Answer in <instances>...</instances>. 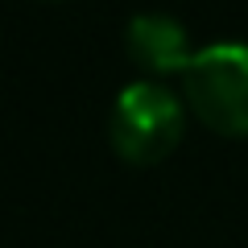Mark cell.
Segmentation results:
<instances>
[{"instance_id":"obj_2","label":"cell","mask_w":248,"mask_h":248,"mask_svg":"<svg viewBox=\"0 0 248 248\" xmlns=\"http://www.w3.org/2000/svg\"><path fill=\"white\" fill-rule=\"evenodd\" d=\"M186 128V108L166 83L157 79H137L116 95L112 116H108V137L112 149L133 166H153L170 157L174 145L182 141Z\"/></svg>"},{"instance_id":"obj_3","label":"cell","mask_w":248,"mask_h":248,"mask_svg":"<svg viewBox=\"0 0 248 248\" xmlns=\"http://www.w3.org/2000/svg\"><path fill=\"white\" fill-rule=\"evenodd\" d=\"M124 46L133 62L149 75H182L186 62L195 58L186 25L174 21L170 13H137L124 29Z\"/></svg>"},{"instance_id":"obj_1","label":"cell","mask_w":248,"mask_h":248,"mask_svg":"<svg viewBox=\"0 0 248 248\" xmlns=\"http://www.w3.org/2000/svg\"><path fill=\"white\" fill-rule=\"evenodd\" d=\"M186 108L223 137H248V42H211L182 71Z\"/></svg>"}]
</instances>
